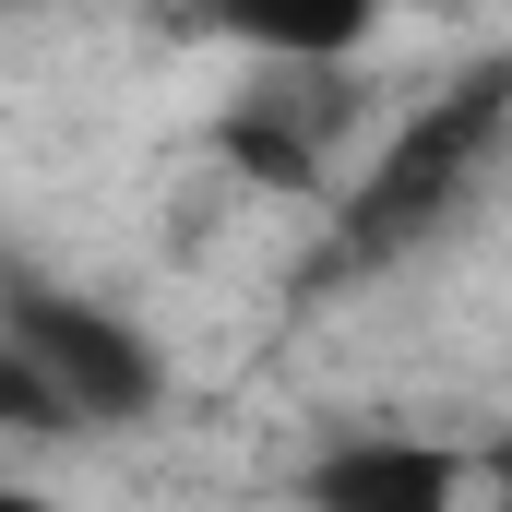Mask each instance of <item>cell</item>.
Masks as SVG:
<instances>
[{
    "mask_svg": "<svg viewBox=\"0 0 512 512\" xmlns=\"http://www.w3.org/2000/svg\"><path fill=\"white\" fill-rule=\"evenodd\" d=\"M501 120H512V72H501V60L453 72V96H441V108H417V131H393V143H382V167L346 191V262L417 251L429 227H453V215L489 191Z\"/></svg>",
    "mask_w": 512,
    "mask_h": 512,
    "instance_id": "cell-1",
    "label": "cell"
},
{
    "mask_svg": "<svg viewBox=\"0 0 512 512\" xmlns=\"http://www.w3.org/2000/svg\"><path fill=\"white\" fill-rule=\"evenodd\" d=\"M0 346L36 370V393L60 405V429H143L167 405V358L155 334L108 310V298H72V286H12L0 298Z\"/></svg>",
    "mask_w": 512,
    "mask_h": 512,
    "instance_id": "cell-2",
    "label": "cell"
},
{
    "mask_svg": "<svg viewBox=\"0 0 512 512\" xmlns=\"http://www.w3.org/2000/svg\"><path fill=\"white\" fill-rule=\"evenodd\" d=\"M358 120H370L358 60H251V84L215 108V155L274 203H310V191H334Z\"/></svg>",
    "mask_w": 512,
    "mask_h": 512,
    "instance_id": "cell-3",
    "label": "cell"
},
{
    "mask_svg": "<svg viewBox=\"0 0 512 512\" xmlns=\"http://www.w3.org/2000/svg\"><path fill=\"white\" fill-rule=\"evenodd\" d=\"M465 489H477L465 441H429V429H346L298 477L310 512H465Z\"/></svg>",
    "mask_w": 512,
    "mask_h": 512,
    "instance_id": "cell-4",
    "label": "cell"
},
{
    "mask_svg": "<svg viewBox=\"0 0 512 512\" xmlns=\"http://www.w3.org/2000/svg\"><path fill=\"white\" fill-rule=\"evenodd\" d=\"M393 0H203V36L239 60H358Z\"/></svg>",
    "mask_w": 512,
    "mask_h": 512,
    "instance_id": "cell-5",
    "label": "cell"
},
{
    "mask_svg": "<svg viewBox=\"0 0 512 512\" xmlns=\"http://www.w3.org/2000/svg\"><path fill=\"white\" fill-rule=\"evenodd\" d=\"M0 512H60V501H48V489H0Z\"/></svg>",
    "mask_w": 512,
    "mask_h": 512,
    "instance_id": "cell-6",
    "label": "cell"
}]
</instances>
